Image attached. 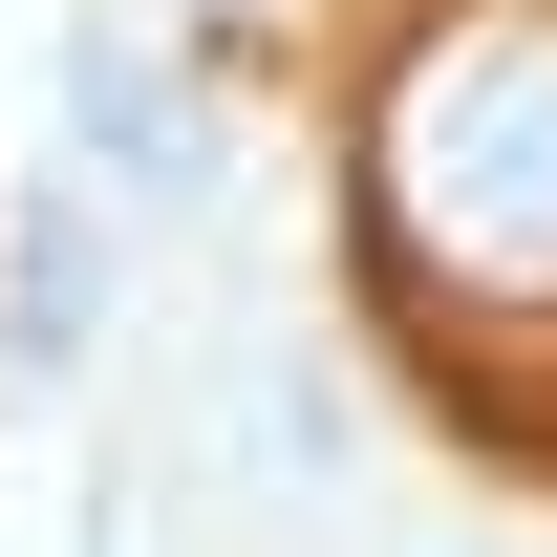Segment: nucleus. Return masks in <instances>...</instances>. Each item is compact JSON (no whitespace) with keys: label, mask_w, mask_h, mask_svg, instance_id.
Instances as JSON below:
<instances>
[{"label":"nucleus","mask_w":557,"mask_h":557,"mask_svg":"<svg viewBox=\"0 0 557 557\" xmlns=\"http://www.w3.org/2000/svg\"><path fill=\"white\" fill-rule=\"evenodd\" d=\"M386 214L429 278L557 300V0H493L386 86Z\"/></svg>","instance_id":"1"},{"label":"nucleus","mask_w":557,"mask_h":557,"mask_svg":"<svg viewBox=\"0 0 557 557\" xmlns=\"http://www.w3.org/2000/svg\"><path fill=\"white\" fill-rule=\"evenodd\" d=\"M86 150H108V172H194V108H172V65H129V44H108V65H86Z\"/></svg>","instance_id":"2"}]
</instances>
